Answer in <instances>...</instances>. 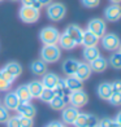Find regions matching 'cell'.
<instances>
[{
  "label": "cell",
  "instance_id": "1",
  "mask_svg": "<svg viewBox=\"0 0 121 127\" xmlns=\"http://www.w3.org/2000/svg\"><path fill=\"white\" fill-rule=\"evenodd\" d=\"M61 57V48L57 44H46L40 49V60L46 64L59 61Z\"/></svg>",
  "mask_w": 121,
  "mask_h": 127
},
{
  "label": "cell",
  "instance_id": "2",
  "mask_svg": "<svg viewBox=\"0 0 121 127\" xmlns=\"http://www.w3.org/2000/svg\"><path fill=\"white\" fill-rule=\"evenodd\" d=\"M59 36H60L59 30L54 26H46L39 32V39H40V42L43 43V45H46V44H57Z\"/></svg>",
  "mask_w": 121,
  "mask_h": 127
},
{
  "label": "cell",
  "instance_id": "3",
  "mask_svg": "<svg viewBox=\"0 0 121 127\" xmlns=\"http://www.w3.org/2000/svg\"><path fill=\"white\" fill-rule=\"evenodd\" d=\"M66 14V7L62 3H51L47 5V16L51 21L59 22L65 17Z\"/></svg>",
  "mask_w": 121,
  "mask_h": 127
},
{
  "label": "cell",
  "instance_id": "4",
  "mask_svg": "<svg viewBox=\"0 0 121 127\" xmlns=\"http://www.w3.org/2000/svg\"><path fill=\"white\" fill-rule=\"evenodd\" d=\"M21 21H24L25 24H34L37 22L40 17V10L34 8V7H27V5H22L18 10Z\"/></svg>",
  "mask_w": 121,
  "mask_h": 127
},
{
  "label": "cell",
  "instance_id": "5",
  "mask_svg": "<svg viewBox=\"0 0 121 127\" xmlns=\"http://www.w3.org/2000/svg\"><path fill=\"white\" fill-rule=\"evenodd\" d=\"M106 30H107V24H106V20L103 18H98V17L96 18H91L87 24V31L94 34L99 39L106 34Z\"/></svg>",
  "mask_w": 121,
  "mask_h": 127
},
{
  "label": "cell",
  "instance_id": "6",
  "mask_svg": "<svg viewBox=\"0 0 121 127\" xmlns=\"http://www.w3.org/2000/svg\"><path fill=\"white\" fill-rule=\"evenodd\" d=\"M68 101L72 104V106L74 108H82L85 106L89 101V96L83 90H77V91H72L68 95Z\"/></svg>",
  "mask_w": 121,
  "mask_h": 127
},
{
  "label": "cell",
  "instance_id": "7",
  "mask_svg": "<svg viewBox=\"0 0 121 127\" xmlns=\"http://www.w3.org/2000/svg\"><path fill=\"white\" fill-rule=\"evenodd\" d=\"M99 123L98 117L94 114H87V113H79L74 121L73 126L74 127H96Z\"/></svg>",
  "mask_w": 121,
  "mask_h": 127
},
{
  "label": "cell",
  "instance_id": "8",
  "mask_svg": "<svg viewBox=\"0 0 121 127\" xmlns=\"http://www.w3.org/2000/svg\"><path fill=\"white\" fill-rule=\"evenodd\" d=\"M100 42H102L103 48H104L106 51L115 52V51L119 49L121 40L116 34H104V35L100 38Z\"/></svg>",
  "mask_w": 121,
  "mask_h": 127
},
{
  "label": "cell",
  "instance_id": "9",
  "mask_svg": "<svg viewBox=\"0 0 121 127\" xmlns=\"http://www.w3.org/2000/svg\"><path fill=\"white\" fill-rule=\"evenodd\" d=\"M104 18L109 22H117L121 20V5L120 4H109L104 9Z\"/></svg>",
  "mask_w": 121,
  "mask_h": 127
},
{
  "label": "cell",
  "instance_id": "10",
  "mask_svg": "<svg viewBox=\"0 0 121 127\" xmlns=\"http://www.w3.org/2000/svg\"><path fill=\"white\" fill-rule=\"evenodd\" d=\"M66 35L70 38V39H73L74 42H76V44L78 45V44H81L82 43V36H83V30L81 29L78 25H69V26H66V29H65V31H64Z\"/></svg>",
  "mask_w": 121,
  "mask_h": 127
},
{
  "label": "cell",
  "instance_id": "11",
  "mask_svg": "<svg viewBox=\"0 0 121 127\" xmlns=\"http://www.w3.org/2000/svg\"><path fill=\"white\" fill-rule=\"evenodd\" d=\"M78 114H79L78 108H74V106H65L64 109H62L61 118H62V121H64L65 125H73Z\"/></svg>",
  "mask_w": 121,
  "mask_h": 127
},
{
  "label": "cell",
  "instance_id": "12",
  "mask_svg": "<svg viewBox=\"0 0 121 127\" xmlns=\"http://www.w3.org/2000/svg\"><path fill=\"white\" fill-rule=\"evenodd\" d=\"M16 110H17V113H18V115H22V117L34 118L35 114H37V109L31 102H20Z\"/></svg>",
  "mask_w": 121,
  "mask_h": 127
},
{
  "label": "cell",
  "instance_id": "13",
  "mask_svg": "<svg viewBox=\"0 0 121 127\" xmlns=\"http://www.w3.org/2000/svg\"><path fill=\"white\" fill-rule=\"evenodd\" d=\"M91 73H93V70H91L89 62H79V65L77 67V71L74 75H76L79 80L85 82V80H87L91 77Z\"/></svg>",
  "mask_w": 121,
  "mask_h": 127
},
{
  "label": "cell",
  "instance_id": "14",
  "mask_svg": "<svg viewBox=\"0 0 121 127\" xmlns=\"http://www.w3.org/2000/svg\"><path fill=\"white\" fill-rule=\"evenodd\" d=\"M79 65V61L76 59H66L62 62V71H64L65 75H74L77 71V67Z\"/></svg>",
  "mask_w": 121,
  "mask_h": 127
},
{
  "label": "cell",
  "instance_id": "15",
  "mask_svg": "<svg viewBox=\"0 0 121 127\" xmlns=\"http://www.w3.org/2000/svg\"><path fill=\"white\" fill-rule=\"evenodd\" d=\"M62 80H64V84L69 92L82 90V80H79L76 75H66V78Z\"/></svg>",
  "mask_w": 121,
  "mask_h": 127
},
{
  "label": "cell",
  "instance_id": "16",
  "mask_svg": "<svg viewBox=\"0 0 121 127\" xmlns=\"http://www.w3.org/2000/svg\"><path fill=\"white\" fill-rule=\"evenodd\" d=\"M14 94L17 95V97H18L20 102H30L31 101V94L30 91H29V87L27 84H21L17 87V90L14 91Z\"/></svg>",
  "mask_w": 121,
  "mask_h": 127
},
{
  "label": "cell",
  "instance_id": "17",
  "mask_svg": "<svg viewBox=\"0 0 121 127\" xmlns=\"http://www.w3.org/2000/svg\"><path fill=\"white\" fill-rule=\"evenodd\" d=\"M57 44H59V47L62 48V49H65V51H72L76 48V42H74L73 39H70L65 32H62L60 34V36H59V40H57Z\"/></svg>",
  "mask_w": 121,
  "mask_h": 127
},
{
  "label": "cell",
  "instance_id": "18",
  "mask_svg": "<svg viewBox=\"0 0 121 127\" xmlns=\"http://www.w3.org/2000/svg\"><path fill=\"white\" fill-rule=\"evenodd\" d=\"M89 65H90V67H91V70H93V71H95V73H103V71H106V69L108 66V61L104 59V57L99 56L98 59H95L91 62H89Z\"/></svg>",
  "mask_w": 121,
  "mask_h": 127
},
{
  "label": "cell",
  "instance_id": "19",
  "mask_svg": "<svg viewBox=\"0 0 121 127\" xmlns=\"http://www.w3.org/2000/svg\"><path fill=\"white\" fill-rule=\"evenodd\" d=\"M40 82H42L43 87H46V88H54L60 82V77L55 73H46Z\"/></svg>",
  "mask_w": 121,
  "mask_h": 127
},
{
  "label": "cell",
  "instance_id": "20",
  "mask_svg": "<svg viewBox=\"0 0 121 127\" xmlns=\"http://www.w3.org/2000/svg\"><path fill=\"white\" fill-rule=\"evenodd\" d=\"M20 104V100L14 92H8L7 95L4 96V106L8 109V110H16L17 106Z\"/></svg>",
  "mask_w": 121,
  "mask_h": 127
},
{
  "label": "cell",
  "instance_id": "21",
  "mask_svg": "<svg viewBox=\"0 0 121 127\" xmlns=\"http://www.w3.org/2000/svg\"><path fill=\"white\" fill-rule=\"evenodd\" d=\"M113 91H112V86L108 82H103L98 86V96L102 100H109V97L112 96Z\"/></svg>",
  "mask_w": 121,
  "mask_h": 127
},
{
  "label": "cell",
  "instance_id": "22",
  "mask_svg": "<svg viewBox=\"0 0 121 127\" xmlns=\"http://www.w3.org/2000/svg\"><path fill=\"white\" fill-rule=\"evenodd\" d=\"M82 56L85 59V62H91L93 60L98 59L100 56V51L96 45H94V47H85L83 52H82Z\"/></svg>",
  "mask_w": 121,
  "mask_h": 127
},
{
  "label": "cell",
  "instance_id": "23",
  "mask_svg": "<svg viewBox=\"0 0 121 127\" xmlns=\"http://www.w3.org/2000/svg\"><path fill=\"white\" fill-rule=\"evenodd\" d=\"M30 70L34 75H44L47 73V65L42 60H35L30 64Z\"/></svg>",
  "mask_w": 121,
  "mask_h": 127
},
{
  "label": "cell",
  "instance_id": "24",
  "mask_svg": "<svg viewBox=\"0 0 121 127\" xmlns=\"http://www.w3.org/2000/svg\"><path fill=\"white\" fill-rule=\"evenodd\" d=\"M27 87H29V91H30L33 99H39V96H40V94H42V91L44 88L40 80H31V82L27 84Z\"/></svg>",
  "mask_w": 121,
  "mask_h": 127
},
{
  "label": "cell",
  "instance_id": "25",
  "mask_svg": "<svg viewBox=\"0 0 121 127\" xmlns=\"http://www.w3.org/2000/svg\"><path fill=\"white\" fill-rule=\"evenodd\" d=\"M99 43V38L95 36L94 34H91L87 30H83V36H82V44L83 47H94V45H98Z\"/></svg>",
  "mask_w": 121,
  "mask_h": 127
},
{
  "label": "cell",
  "instance_id": "26",
  "mask_svg": "<svg viewBox=\"0 0 121 127\" xmlns=\"http://www.w3.org/2000/svg\"><path fill=\"white\" fill-rule=\"evenodd\" d=\"M3 69H4V70L7 71V73H9L12 77H14V78L20 77V75H21V73H22V66L20 65L18 62H16V61H10V62H8Z\"/></svg>",
  "mask_w": 121,
  "mask_h": 127
},
{
  "label": "cell",
  "instance_id": "27",
  "mask_svg": "<svg viewBox=\"0 0 121 127\" xmlns=\"http://www.w3.org/2000/svg\"><path fill=\"white\" fill-rule=\"evenodd\" d=\"M66 102H68V97L55 96L48 104H50V106L54 110H62V109L66 106Z\"/></svg>",
  "mask_w": 121,
  "mask_h": 127
},
{
  "label": "cell",
  "instance_id": "28",
  "mask_svg": "<svg viewBox=\"0 0 121 127\" xmlns=\"http://www.w3.org/2000/svg\"><path fill=\"white\" fill-rule=\"evenodd\" d=\"M108 65H111L113 69H116V70H121V52L120 51H115L111 55Z\"/></svg>",
  "mask_w": 121,
  "mask_h": 127
},
{
  "label": "cell",
  "instance_id": "29",
  "mask_svg": "<svg viewBox=\"0 0 121 127\" xmlns=\"http://www.w3.org/2000/svg\"><path fill=\"white\" fill-rule=\"evenodd\" d=\"M52 91H54V94H55V96H60V97H68V95H69V91H68V88L65 87V84H64V80L62 79H60V82L57 83L55 87L52 88Z\"/></svg>",
  "mask_w": 121,
  "mask_h": 127
},
{
  "label": "cell",
  "instance_id": "30",
  "mask_svg": "<svg viewBox=\"0 0 121 127\" xmlns=\"http://www.w3.org/2000/svg\"><path fill=\"white\" fill-rule=\"evenodd\" d=\"M54 97H55V94H54L52 88H46L44 87L43 91H42V94H40V96H39V99L42 100L43 102H50Z\"/></svg>",
  "mask_w": 121,
  "mask_h": 127
},
{
  "label": "cell",
  "instance_id": "31",
  "mask_svg": "<svg viewBox=\"0 0 121 127\" xmlns=\"http://www.w3.org/2000/svg\"><path fill=\"white\" fill-rule=\"evenodd\" d=\"M10 117L9 114V110L7 108H5L4 105H1L0 104V123H5L8 121V118Z\"/></svg>",
  "mask_w": 121,
  "mask_h": 127
},
{
  "label": "cell",
  "instance_id": "32",
  "mask_svg": "<svg viewBox=\"0 0 121 127\" xmlns=\"http://www.w3.org/2000/svg\"><path fill=\"white\" fill-rule=\"evenodd\" d=\"M7 127H21L20 123V115H13V117H9L8 121L5 122Z\"/></svg>",
  "mask_w": 121,
  "mask_h": 127
},
{
  "label": "cell",
  "instance_id": "33",
  "mask_svg": "<svg viewBox=\"0 0 121 127\" xmlns=\"http://www.w3.org/2000/svg\"><path fill=\"white\" fill-rule=\"evenodd\" d=\"M108 101L111 102L113 106H120L121 105V92H113Z\"/></svg>",
  "mask_w": 121,
  "mask_h": 127
},
{
  "label": "cell",
  "instance_id": "34",
  "mask_svg": "<svg viewBox=\"0 0 121 127\" xmlns=\"http://www.w3.org/2000/svg\"><path fill=\"white\" fill-rule=\"evenodd\" d=\"M20 123H21V127H33L34 121L30 117H22V115H20Z\"/></svg>",
  "mask_w": 121,
  "mask_h": 127
},
{
  "label": "cell",
  "instance_id": "35",
  "mask_svg": "<svg viewBox=\"0 0 121 127\" xmlns=\"http://www.w3.org/2000/svg\"><path fill=\"white\" fill-rule=\"evenodd\" d=\"M81 3H82L83 7L91 9V8H96L100 4V0H81Z\"/></svg>",
  "mask_w": 121,
  "mask_h": 127
},
{
  "label": "cell",
  "instance_id": "36",
  "mask_svg": "<svg viewBox=\"0 0 121 127\" xmlns=\"http://www.w3.org/2000/svg\"><path fill=\"white\" fill-rule=\"evenodd\" d=\"M22 5H27V7H34L40 10V8H42V5L39 4L38 0H21Z\"/></svg>",
  "mask_w": 121,
  "mask_h": 127
},
{
  "label": "cell",
  "instance_id": "37",
  "mask_svg": "<svg viewBox=\"0 0 121 127\" xmlns=\"http://www.w3.org/2000/svg\"><path fill=\"white\" fill-rule=\"evenodd\" d=\"M0 75H1V77H3L5 80H7V82H9V83H13L14 80H16V78L12 77L9 73H7V71L4 70V69H0Z\"/></svg>",
  "mask_w": 121,
  "mask_h": 127
},
{
  "label": "cell",
  "instance_id": "38",
  "mask_svg": "<svg viewBox=\"0 0 121 127\" xmlns=\"http://www.w3.org/2000/svg\"><path fill=\"white\" fill-rule=\"evenodd\" d=\"M10 86H12V83H9V82H7L1 75H0V91H8L9 88H10Z\"/></svg>",
  "mask_w": 121,
  "mask_h": 127
},
{
  "label": "cell",
  "instance_id": "39",
  "mask_svg": "<svg viewBox=\"0 0 121 127\" xmlns=\"http://www.w3.org/2000/svg\"><path fill=\"white\" fill-rule=\"evenodd\" d=\"M112 122H113V119L103 118V119H100V121H99L98 126H99V127H112Z\"/></svg>",
  "mask_w": 121,
  "mask_h": 127
},
{
  "label": "cell",
  "instance_id": "40",
  "mask_svg": "<svg viewBox=\"0 0 121 127\" xmlns=\"http://www.w3.org/2000/svg\"><path fill=\"white\" fill-rule=\"evenodd\" d=\"M112 86V91L113 92H121V79L115 80L113 83H111Z\"/></svg>",
  "mask_w": 121,
  "mask_h": 127
},
{
  "label": "cell",
  "instance_id": "41",
  "mask_svg": "<svg viewBox=\"0 0 121 127\" xmlns=\"http://www.w3.org/2000/svg\"><path fill=\"white\" fill-rule=\"evenodd\" d=\"M46 127H62L61 122H57V121H54V122H50Z\"/></svg>",
  "mask_w": 121,
  "mask_h": 127
},
{
  "label": "cell",
  "instance_id": "42",
  "mask_svg": "<svg viewBox=\"0 0 121 127\" xmlns=\"http://www.w3.org/2000/svg\"><path fill=\"white\" fill-rule=\"evenodd\" d=\"M38 1L42 7H47V5H50L51 3H52V0H38Z\"/></svg>",
  "mask_w": 121,
  "mask_h": 127
},
{
  "label": "cell",
  "instance_id": "43",
  "mask_svg": "<svg viewBox=\"0 0 121 127\" xmlns=\"http://www.w3.org/2000/svg\"><path fill=\"white\" fill-rule=\"evenodd\" d=\"M115 121H116V122H119V123L121 125V112H119V113H117V115H116V119H115Z\"/></svg>",
  "mask_w": 121,
  "mask_h": 127
},
{
  "label": "cell",
  "instance_id": "44",
  "mask_svg": "<svg viewBox=\"0 0 121 127\" xmlns=\"http://www.w3.org/2000/svg\"><path fill=\"white\" fill-rule=\"evenodd\" d=\"M112 127H121V125L119 122H116V121H113V122H112Z\"/></svg>",
  "mask_w": 121,
  "mask_h": 127
},
{
  "label": "cell",
  "instance_id": "45",
  "mask_svg": "<svg viewBox=\"0 0 121 127\" xmlns=\"http://www.w3.org/2000/svg\"><path fill=\"white\" fill-rule=\"evenodd\" d=\"M111 3H113V4H120L121 3V0H109Z\"/></svg>",
  "mask_w": 121,
  "mask_h": 127
},
{
  "label": "cell",
  "instance_id": "46",
  "mask_svg": "<svg viewBox=\"0 0 121 127\" xmlns=\"http://www.w3.org/2000/svg\"><path fill=\"white\" fill-rule=\"evenodd\" d=\"M117 51H120V52H121V43H120V47H119V49H117Z\"/></svg>",
  "mask_w": 121,
  "mask_h": 127
},
{
  "label": "cell",
  "instance_id": "47",
  "mask_svg": "<svg viewBox=\"0 0 121 127\" xmlns=\"http://www.w3.org/2000/svg\"><path fill=\"white\" fill-rule=\"evenodd\" d=\"M12 1H18V0H12Z\"/></svg>",
  "mask_w": 121,
  "mask_h": 127
},
{
  "label": "cell",
  "instance_id": "48",
  "mask_svg": "<svg viewBox=\"0 0 121 127\" xmlns=\"http://www.w3.org/2000/svg\"><path fill=\"white\" fill-rule=\"evenodd\" d=\"M1 1H3V0H0V3H1Z\"/></svg>",
  "mask_w": 121,
  "mask_h": 127
},
{
  "label": "cell",
  "instance_id": "49",
  "mask_svg": "<svg viewBox=\"0 0 121 127\" xmlns=\"http://www.w3.org/2000/svg\"><path fill=\"white\" fill-rule=\"evenodd\" d=\"M0 104H1V100H0Z\"/></svg>",
  "mask_w": 121,
  "mask_h": 127
},
{
  "label": "cell",
  "instance_id": "50",
  "mask_svg": "<svg viewBox=\"0 0 121 127\" xmlns=\"http://www.w3.org/2000/svg\"><path fill=\"white\" fill-rule=\"evenodd\" d=\"M62 127H65V126H64V125H62Z\"/></svg>",
  "mask_w": 121,
  "mask_h": 127
},
{
  "label": "cell",
  "instance_id": "51",
  "mask_svg": "<svg viewBox=\"0 0 121 127\" xmlns=\"http://www.w3.org/2000/svg\"><path fill=\"white\" fill-rule=\"evenodd\" d=\"M96 127H99V126H96Z\"/></svg>",
  "mask_w": 121,
  "mask_h": 127
}]
</instances>
